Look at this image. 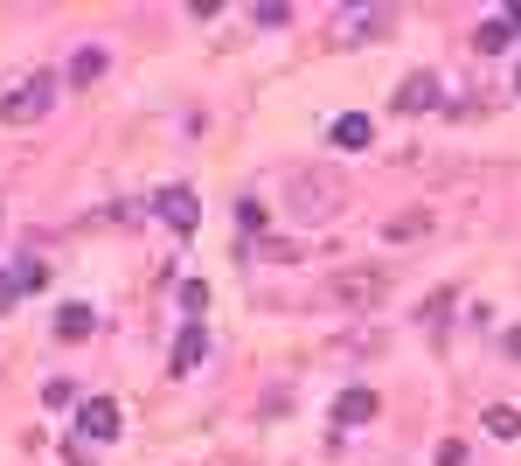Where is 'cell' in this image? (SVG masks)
<instances>
[{"label": "cell", "mask_w": 521, "mask_h": 466, "mask_svg": "<svg viewBox=\"0 0 521 466\" xmlns=\"http://www.w3.org/2000/svg\"><path fill=\"white\" fill-rule=\"evenodd\" d=\"M515 84H521V77H515Z\"/></svg>", "instance_id": "obj_22"}, {"label": "cell", "mask_w": 521, "mask_h": 466, "mask_svg": "<svg viewBox=\"0 0 521 466\" xmlns=\"http://www.w3.org/2000/svg\"><path fill=\"white\" fill-rule=\"evenodd\" d=\"M383 293H390V272H376V265H355V272L327 279V307H348V313L383 307Z\"/></svg>", "instance_id": "obj_2"}, {"label": "cell", "mask_w": 521, "mask_h": 466, "mask_svg": "<svg viewBox=\"0 0 521 466\" xmlns=\"http://www.w3.org/2000/svg\"><path fill=\"white\" fill-rule=\"evenodd\" d=\"M251 21H258V28H285V21H292V7H278V0H264V7H251Z\"/></svg>", "instance_id": "obj_15"}, {"label": "cell", "mask_w": 521, "mask_h": 466, "mask_svg": "<svg viewBox=\"0 0 521 466\" xmlns=\"http://www.w3.org/2000/svg\"><path fill=\"white\" fill-rule=\"evenodd\" d=\"M501 348H508V355L521 362V327H508V334H501Z\"/></svg>", "instance_id": "obj_20"}, {"label": "cell", "mask_w": 521, "mask_h": 466, "mask_svg": "<svg viewBox=\"0 0 521 466\" xmlns=\"http://www.w3.org/2000/svg\"><path fill=\"white\" fill-rule=\"evenodd\" d=\"M153 209H160V223H167V230H181V237L202 223V202H195V188H160V195H153Z\"/></svg>", "instance_id": "obj_4"}, {"label": "cell", "mask_w": 521, "mask_h": 466, "mask_svg": "<svg viewBox=\"0 0 521 466\" xmlns=\"http://www.w3.org/2000/svg\"><path fill=\"white\" fill-rule=\"evenodd\" d=\"M21 286H28L21 272H0V313H7V307H14V300H21Z\"/></svg>", "instance_id": "obj_18"}, {"label": "cell", "mask_w": 521, "mask_h": 466, "mask_svg": "<svg viewBox=\"0 0 521 466\" xmlns=\"http://www.w3.org/2000/svg\"><path fill=\"white\" fill-rule=\"evenodd\" d=\"M341 174L334 167H299L292 181H285V209H292V223H334L341 216Z\"/></svg>", "instance_id": "obj_1"}, {"label": "cell", "mask_w": 521, "mask_h": 466, "mask_svg": "<svg viewBox=\"0 0 521 466\" xmlns=\"http://www.w3.org/2000/svg\"><path fill=\"white\" fill-rule=\"evenodd\" d=\"M396 112H403V119H410V112H431V105H438V77H431V70H417V77H403V84H396V98H390Z\"/></svg>", "instance_id": "obj_6"}, {"label": "cell", "mask_w": 521, "mask_h": 466, "mask_svg": "<svg viewBox=\"0 0 521 466\" xmlns=\"http://www.w3.org/2000/svg\"><path fill=\"white\" fill-rule=\"evenodd\" d=\"M487 432L494 439H521V411L515 404H487Z\"/></svg>", "instance_id": "obj_12"}, {"label": "cell", "mask_w": 521, "mask_h": 466, "mask_svg": "<svg viewBox=\"0 0 521 466\" xmlns=\"http://www.w3.org/2000/svg\"><path fill=\"white\" fill-rule=\"evenodd\" d=\"M202 355H209V334L188 320L181 327V341H174V376H188V369H202Z\"/></svg>", "instance_id": "obj_8"}, {"label": "cell", "mask_w": 521, "mask_h": 466, "mask_svg": "<svg viewBox=\"0 0 521 466\" xmlns=\"http://www.w3.org/2000/svg\"><path fill=\"white\" fill-rule=\"evenodd\" d=\"M376 418V390H341L334 397V425L348 432V425H369Z\"/></svg>", "instance_id": "obj_7"}, {"label": "cell", "mask_w": 521, "mask_h": 466, "mask_svg": "<svg viewBox=\"0 0 521 466\" xmlns=\"http://www.w3.org/2000/svg\"><path fill=\"white\" fill-rule=\"evenodd\" d=\"M56 334H63V341L91 334V307H63V313H56Z\"/></svg>", "instance_id": "obj_14"}, {"label": "cell", "mask_w": 521, "mask_h": 466, "mask_svg": "<svg viewBox=\"0 0 521 466\" xmlns=\"http://www.w3.org/2000/svg\"><path fill=\"white\" fill-rule=\"evenodd\" d=\"M438 466H466V446H459V439H445V446H438Z\"/></svg>", "instance_id": "obj_19"}, {"label": "cell", "mask_w": 521, "mask_h": 466, "mask_svg": "<svg viewBox=\"0 0 521 466\" xmlns=\"http://www.w3.org/2000/svg\"><path fill=\"white\" fill-rule=\"evenodd\" d=\"M56 98V77H21L7 98H0V126H35Z\"/></svg>", "instance_id": "obj_3"}, {"label": "cell", "mask_w": 521, "mask_h": 466, "mask_svg": "<svg viewBox=\"0 0 521 466\" xmlns=\"http://www.w3.org/2000/svg\"><path fill=\"white\" fill-rule=\"evenodd\" d=\"M105 77V49H77L70 56V84H98Z\"/></svg>", "instance_id": "obj_11"}, {"label": "cell", "mask_w": 521, "mask_h": 466, "mask_svg": "<svg viewBox=\"0 0 521 466\" xmlns=\"http://www.w3.org/2000/svg\"><path fill=\"white\" fill-rule=\"evenodd\" d=\"M77 425H84V439H119V432H126V411H119L112 397H91V404L77 411Z\"/></svg>", "instance_id": "obj_5"}, {"label": "cell", "mask_w": 521, "mask_h": 466, "mask_svg": "<svg viewBox=\"0 0 521 466\" xmlns=\"http://www.w3.org/2000/svg\"><path fill=\"white\" fill-rule=\"evenodd\" d=\"M237 230L258 237V230H264V202H237Z\"/></svg>", "instance_id": "obj_16"}, {"label": "cell", "mask_w": 521, "mask_h": 466, "mask_svg": "<svg viewBox=\"0 0 521 466\" xmlns=\"http://www.w3.org/2000/svg\"><path fill=\"white\" fill-rule=\"evenodd\" d=\"M390 7H341V35H383Z\"/></svg>", "instance_id": "obj_9"}, {"label": "cell", "mask_w": 521, "mask_h": 466, "mask_svg": "<svg viewBox=\"0 0 521 466\" xmlns=\"http://www.w3.org/2000/svg\"><path fill=\"white\" fill-rule=\"evenodd\" d=\"M508 42H515V21H508V14H494V21L480 28V49L494 56V49H508Z\"/></svg>", "instance_id": "obj_13"}, {"label": "cell", "mask_w": 521, "mask_h": 466, "mask_svg": "<svg viewBox=\"0 0 521 466\" xmlns=\"http://www.w3.org/2000/svg\"><path fill=\"white\" fill-rule=\"evenodd\" d=\"M508 21H515V35H521V7H508Z\"/></svg>", "instance_id": "obj_21"}, {"label": "cell", "mask_w": 521, "mask_h": 466, "mask_svg": "<svg viewBox=\"0 0 521 466\" xmlns=\"http://www.w3.org/2000/svg\"><path fill=\"white\" fill-rule=\"evenodd\" d=\"M327 140H334L341 154H362V147H369V119H362V112H348V119H334V133H327Z\"/></svg>", "instance_id": "obj_10"}, {"label": "cell", "mask_w": 521, "mask_h": 466, "mask_svg": "<svg viewBox=\"0 0 521 466\" xmlns=\"http://www.w3.org/2000/svg\"><path fill=\"white\" fill-rule=\"evenodd\" d=\"M181 307H188V320H195V313L209 307V286H202V279H188V286H181Z\"/></svg>", "instance_id": "obj_17"}]
</instances>
